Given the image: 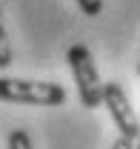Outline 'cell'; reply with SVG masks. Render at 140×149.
Here are the masks:
<instances>
[{
    "mask_svg": "<svg viewBox=\"0 0 140 149\" xmlns=\"http://www.w3.org/2000/svg\"><path fill=\"white\" fill-rule=\"evenodd\" d=\"M9 149H35L29 132L26 129H12L9 132Z\"/></svg>",
    "mask_w": 140,
    "mask_h": 149,
    "instance_id": "277c9868",
    "label": "cell"
},
{
    "mask_svg": "<svg viewBox=\"0 0 140 149\" xmlns=\"http://www.w3.org/2000/svg\"><path fill=\"white\" fill-rule=\"evenodd\" d=\"M77 6H80V12L89 15V17H97L103 12V0H77Z\"/></svg>",
    "mask_w": 140,
    "mask_h": 149,
    "instance_id": "8992f818",
    "label": "cell"
},
{
    "mask_svg": "<svg viewBox=\"0 0 140 149\" xmlns=\"http://www.w3.org/2000/svg\"><path fill=\"white\" fill-rule=\"evenodd\" d=\"M137 74H140V63H137Z\"/></svg>",
    "mask_w": 140,
    "mask_h": 149,
    "instance_id": "9c48e42d",
    "label": "cell"
},
{
    "mask_svg": "<svg viewBox=\"0 0 140 149\" xmlns=\"http://www.w3.org/2000/svg\"><path fill=\"white\" fill-rule=\"evenodd\" d=\"M69 66L71 74H74V83H77V97L86 109H97L103 103V80L97 74V66H94V57L89 52V46L83 43H74L69 52Z\"/></svg>",
    "mask_w": 140,
    "mask_h": 149,
    "instance_id": "7a4b0ae2",
    "label": "cell"
},
{
    "mask_svg": "<svg viewBox=\"0 0 140 149\" xmlns=\"http://www.w3.org/2000/svg\"><path fill=\"white\" fill-rule=\"evenodd\" d=\"M112 149H134V141H132V138H123V135H117V141L112 143Z\"/></svg>",
    "mask_w": 140,
    "mask_h": 149,
    "instance_id": "52a82bcc",
    "label": "cell"
},
{
    "mask_svg": "<svg viewBox=\"0 0 140 149\" xmlns=\"http://www.w3.org/2000/svg\"><path fill=\"white\" fill-rule=\"evenodd\" d=\"M0 15H3V9H0Z\"/></svg>",
    "mask_w": 140,
    "mask_h": 149,
    "instance_id": "30bf717a",
    "label": "cell"
},
{
    "mask_svg": "<svg viewBox=\"0 0 140 149\" xmlns=\"http://www.w3.org/2000/svg\"><path fill=\"white\" fill-rule=\"evenodd\" d=\"M9 66H12V46H9L6 26L0 23V69H9Z\"/></svg>",
    "mask_w": 140,
    "mask_h": 149,
    "instance_id": "5b68a950",
    "label": "cell"
},
{
    "mask_svg": "<svg viewBox=\"0 0 140 149\" xmlns=\"http://www.w3.org/2000/svg\"><path fill=\"white\" fill-rule=\"evenodd\" d=\"M134 149H140V132H137V138H134Z\"/></svg>",
    "mask_w": 140,
    "mask_h": 149,
    "instance_id": "ba28073f",
    "label": "cell"
},
{
    "mask_svg": "<svg viewBox=\"0 0 140 149\" xmlns=\"http://www.w3.org/2000/svg\"><path fill=\"white\" fill-rule=\"evenodd\" d=\"M103 106L109 109V115H112V120L120 129L123 138L134 141L140 132V120H137V115H134V109H132V103H129V97H126V92H123V86L117 80L103 83Z\"/></svg>",
    "mask_w": 140,
    "mask_h": 149,
    "instance_id": "3957f363",
    "label": "cell"
},
{
    "mask_svg": "<svg viewBox=\"0 0 140 149\" xmlns=\"http://www.w3.org/2000/svg\"><path fill=\"white\" fill-rule=\"evenodd\" d=\"M0 100L6 103H29V106H60L66 103V89L46 80H23L0 74Z\"/></svg>",
    "mask_w": 140,
    "mask_h": 149,
    "instance_id": "6da1fadb",
    "label": "cell"
}]
</instances>
